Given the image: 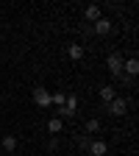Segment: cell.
I'll use <instances>...</instances> for the list:
<instances>
[{"instance_id": "obj_3", "label": "cell", "mask_w": 139, "mask_h": 156, "mask_svg": "<svg viewBox=\"0 0 139 156\" xmlns=\"http://www.w3.org/2000/svg\"><path fill=\"white\" fill-rule=\"evenodd\" d=\"M33 103L39 109H47L50 106V89L47 87H33Z\"/></svg>"}, {"instance_id": "obj_1", "label": "cell", "mask_w": 139, "mask_h": 156, "mask_svg": "<svg viewBox=\"0 0 139 156\" xmlns=\"http://www.w3.org/2000/svg\"><path fill=\"white\" fill-rule=\"evenodd\" d=\"M123 62H125L123 53H120V50H111V53L106 56V70H109L114 78H120V75H123Z\"/></svg>"}, {"instance_id": "obj_13", "label": "cell", "mask_w": 139, "mask_h": 156, "mask_svg": "<svg viewBox=\"0 0 139 156\" xmlns=\"http://www.w3.org/2000/svg\"><path fill=\"white\" fill-rule=\"evenodd\" d=\"M47 131L56 136V134H61L64 131V120H58V117H50V120H47Z\"/></svg>"}, {"instance_id": "obj_7", "label": "cell", "mask_w": 139, "mask_h": 156, "mask_svg": "<svg viewBox=\"0 0 139 156\" xmlns=\"http://www.w3.org/2000/svg\"><path fill=\"white\" fill-rule=\"evenodd\" d=\"M106 153H109L106 140H92V145H89V156H106Z\"/></svg>"}, {"instance_id": "obj_5", "label": "cell", "mask_w": 139, "mask_h": 156, "mask_svg": "<svg viewBox=\"0 0 139 156\" xmlns=\"http://www.w3.org/2000/svg\"><path fill=\"white\" fill-rule=\"evenodd\" d=\"M100 17H103L100 6H95V3H92V6H86V9H84V20H86V23H92V25H95Z\"/></svg>"}, {"instance_id": "obj_17", "label": "cell", "mask_w": 139, "mask_h": 156, "mask_svg": "<svg viewBox=\"0 0 139 156\" xmlns=\"http://www.w3.org/2000/svg\"><path fill=\"white\" fill-rule=\"evenodd\" d=\"M58 145H61V142H58V136H50V140H47V148L50 151H58Z\"/></svg>"}, {"instance_id": "obj_16", "label": "cell", "mask_w": 139, "mask_h": 156, "mask_svg": "<svg viewBox=\"0 0 139 156\" xmlns=\"http://www.w3.org/2000/svg\"><path fill=\"white\" fill-rule=\"evenodd\" d=\"M117 81H120L123 87H128V89H134V87H136V78H131V75H125V73H123L120 78H117Z\"/></svg>"}, {"instance_id": "obj_2", "label": "cell", "mask_w": 139, "mask_h": 156, "mask_svg": "<svg viewBox=\"0 0 139 156\" xmlns=\"http://www.w3.org/2000/svg\"><path fill=\"white\" fill-rule=\"evenodd\" d=\"M106 109H109V114H111V117H123V114H128V101L117 95V98H114V101H111Z\"/></svg>"}, {"instance_id": "obj_14", "label": "cell", "mask_w": 139, "mask_h": 156, "mask_svg": "<svg viewBox=\"0 0 139 156\" xmlns=\"http://www.w3.org/2000/svg\"><path fill=\"white\" fill-rule=\"evenodd\" d=\"M86 134L89 136L100 134V120H97V117H89V120H86Z\"/></svg>"}, {"instance_id": "obj_6", "label": "cell", "mask_w": 139, "mask_h": 156, "mask_svg": "<svg viewBox=\"0 0 139 156\" xmlns=\"http://www.w3.org/2000/svg\"><path fill=\"white\" fill-rule=\"evenodd\" d=\"M97 95H100V103H106V106H109V103L114 101V98H117V89H114L111 84H103V87H100V92H97Z\"/></svg>"}, {"instance_id": "obj_12", "label": "cell", "mask_w": 139, "mask_h": 156, "mask_svg": "<svg viewBox=\"0 0 139 156\" xmlns=\"http://www.w3.org/2000/svg\"><path fill=\"white\" fill-rule=\"evenodd\" d=\"M92 140H95V136H89V134H75V145L81 148V151H86V153H89V145H92Z\"/></svg>"}, {"instance_id": "obj_15", "label": "cell", "mask_w": 139, "mask_h": 156, "mask_svg": "<svg viewBox=\"0 0 139 156\" xmlns=\"http://www.w3.org/2000/svg\"><path fill=\"white\" fill-rule=\"evenodd\" d=\"M64 92H50V106H56V109H61L64 106Z\"/></svg>"}, {"instance_id": "obj_10", "label": "cell", "mask_w": 139, "mask_h": 156, "mask_svg": "<svg viewBox=\"0 0 139 156\" xmlns=\"http://www.w3.org/2000/svg\"><path fill=\"white\" fill-rule=\"evenodd\" d=\"M84 53H86V50H84V45H78V42H72V45L67 48V56L72 58V62H81V58H84Z\"/></svg>"}, {"instance_id": "obj_8", "label": "cell", "mask_w": 139, "mask_h": 156, "mask_svg": "<svg viewBox=\"0 0 139 156\" xmlns=\"http://www.w3.org/2000/svg\"><path fill=\"white\" fill-rule=\"evenodd\" d=\"M123 73L131 75V78H136V73H139V62H136V56H131V58H125V62H123Z\"/></svg>"}, {"instance_id": "obj_11", "label": "cell", "mask_w": 139, "mask_h": 156, "mask_svg": "<svg viewBox=\"0 0 139 156\" xmlns=\"http://www.w3.org/2000/svg\"><path fill=\"white\" fill-rule=\"evenodd\" d=\"M0 145H3V151H9V153H14L19 142H17V136H14V134H6V136H3V140H0Z\"/></svg>"}, {"instance_id": "obj_9", "label": "cell", "mask_w": 139, "mask_h": 156, "mask_svg": "<svg viewBox=\"0 0 139 156\" xmlns=\"http://www.w3.org/2000/svg\"><path fill=\"white\" fill-rule=\"evenodd\" d=\"M61 109H64V112H67V114L72 117V114L78 112V95H72V92H70V95L64 98V106H61Z\"/></svg>"}, {"instance_id": "obj_4", "label": "cell", "mask_w": 139, "mask_h": 156, "mask_svg": "<svg viewBox=\"0 0 139 156\" xmlns=\"http://www.w3.org/2000/svg\"><path fill=\"white\" fill-rule=\"evenodd\" d=\"M92 31H95L97 36H109V34L114 31V23H111L109 17H100V20H97V23L92 25Z\"/></svg>"}]
</instances>
